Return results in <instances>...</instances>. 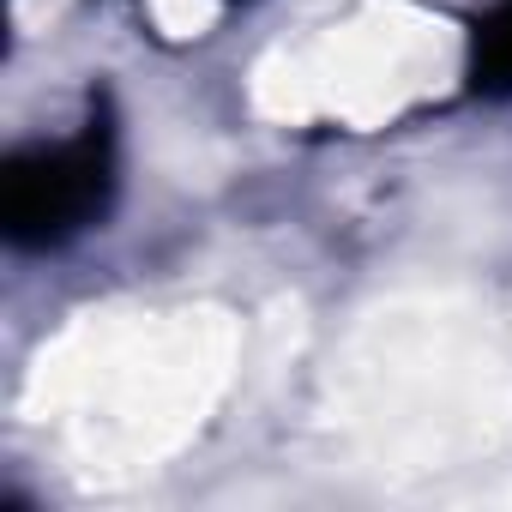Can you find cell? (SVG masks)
<instances>
[{"mask_svg":"<svg viewBox=\"0 0 512 512\" xmlns=\"http://www.w3.org/2000/svg\"><path fill=\"white\" fill-rule=\"evenodd\" d=\"M464 85L482 103H512V0H494L464 31Z\"/></svg>","mask_w":512,"mask_h":512,"instance_id":"7a4b0ae2","label":"cell"},{"mask_svg":"<svg viewBox=\"0 0 512 512\" xmlns=\"http://www.w3.org/2000/svg\"><path fill=\"white\" fill-rule=\"evenodd\" d=\"M121 193V139L115 121L91 103L73 127L25 139L0 175V223L25 253H61L91 235Z\"/></svg>","mask_w":512,"mask_h":512,"instance_id":"6da1fadb","label":"cell"},{"mask_svg":"<svg viewBox=\"0 0 512 512\" xmlns=\"http://www.w3.org/2000/svg\"><path fill=\"white\" fill-rule=\"evenodd\" d=\"M205 13H229V7H247V0H199Z\"/></svg>","mask_w":512,"mask_h":512,"instance_id":"3957f363","label":"cell"}]
</instances>
